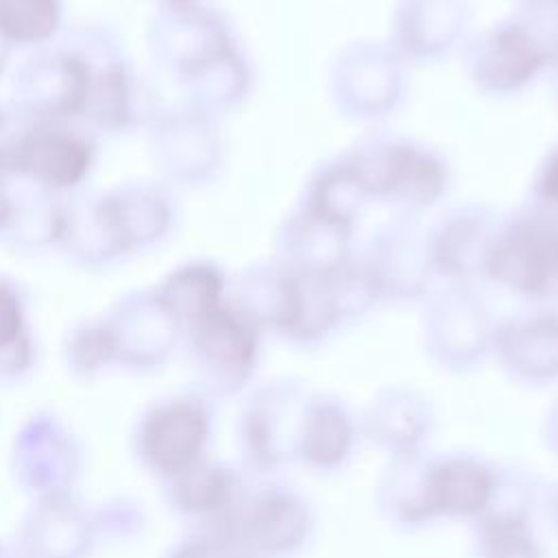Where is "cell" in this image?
Masks as SVG:
<instances>
[{
	"mask_svg": "<svg viewBox=\"0 0 558 558\" xmlns=\"http://www.w3.org/2000/svg\"><path fill=\"white\" fill-rule=\"evenodd\" d=\"M556 410H558V408H556ZM554 418H556V423H558V412H556V416H554ZM554 438H558V429H556V434H554Z\"/></svg>",
	"mask_w": 558,
	"mask_h": 558,
	"instance_id": "cell-31",
	"label": "cell"
},
{
	"mask_svg": "<svg viewBox=\"0 0 558 558\" xmlns=\"http://www.w3.org/2000/svg\"><path fill=\"white\" fill-rule=\"evenodd\" d=\"M556 512H558V499H556Z\"/></svg>",
	"mask_w": 558,
	"mask_h": 558,
	"instance_id": "cell-33",
	"label": "cell"
},
{
	"mask_svg": "<svg viewBox=\"0 0 558 558\" xmlns=\"http://www.w3.org/2000/svg\"><path fill=\"white\" fill-rule=\"evenodd\" d=\"M357 257L381 303H423L436 288L425 225L414 216L392 214L371 233Z\"/></svg>",
	"mask_w": 558,
	"mask_h": 558,
	"instance_id": "cell-8",
	"label": "cell"
},
{
	"mask_svg": "<svg viewBox=\"0 0 558 558\" xmlns=\"http://www.w3.org/2000/svg\"><path fill=\"white\" fill-rule=\"evenodd\" d=\"M469 0H397L390 15V46L408 63H440L471 37Z\"/></svg>",
	"mask_w": 558,
	"mask_h": 558,
	"instance_id": "cell-13",
	"label": "cell"
},
{
	"mask_svg": "<svg viewBox=\"0 0 558 558\" xmlns=\"http://www.w3.org/2000/svg\"><path fill=\"white\" fill-rule=\"evenodd\" d=\"M87 161V146L70 135L46 133L26 146V166L52 185H72L85 172Z\"/></svg>",
	"mask_w": 558,
	"mask_h": 558,
	"instance_id": "cell-22",
	"label": "cell"
},
{
	"mask_svg": "<svg viewBox=\"0 0 558 558\" xmlns=\"http://www.w3.org/2000/svg\"><path fill=\"white\" fill-rule=\"evenodd\" d=\"M305 211L355 229L371 205L347 153L320 161L305 179L296 203Z\"/></svg>",
	"mask_w": 558,
	"mask_h": 558,
	"instance_id": "cell-19",
	"label": "cell"
},
{
	"mask_svg": "<svg viewBox=\"0 0 558 558\" xmlns=\"http://www.w3.org/2000/svg\"><path fill=\"white\" fill-rule=\"evenodd\" d=\"M471 85L490 98H512L558 74V13L514 9L471 33L462 48Z\"/></svg>",
	"mask_w": 558,
	"mask_h": 558,
	"instance_id": "cell-2",
	"label": "cell"
},
{
	"mask_svg": "<svg viewBox=\"0 0 558 558\" xmlns=\"http://www.w3.org/2000/svg\"><path fill=\"white\" fill-rule=\"evenodd\" d=\"M410 92V63L388 39H353L327 65V96L344 120L379 124L399 113Z\"/></svg>",
	"mask_w": 558,
	"mask_h": 558,
	"instance_id": "cell-5",
	"label": "cell"
},
{
	"mask_svg": "<svg viewBox=\"0 0 558 558\" xmlns=\"http://www.w3.org/2000/svg\"><path fill=\"white\" fill-rule=\"evenodd\" d=\"M484 283L530 305H558V214L527 201L499 214Z\"/></svg>",
	"mask_w": 558,
	"mask_h": 558,
	"instance_id": "cell-4",
	"label": "cell"
},
{
	"mask_svg": "<svg viewBox=\"0 0 558 558\" xmlns=\"http://www.w3.org/2000/svg\"><path fill=\"white\" fill-rule=\"evenodd\" d=\"M353 421L338 401L310 399L303 412L296 456L314 469L340 466L353 447Z\"/></svg>",
	"mask_w": 558,
	"mask_h": 558,
	"instance_id": "cell-21",
	"label": "cell"
},
{
	"mask_svg": "<svg viewBox=\"0 0 558 558\" xmlns=\"http://www.w3.org/2000/svg\"><path fill=\"white\" fill-rule=\"evenodd\" d=\"M166 482L170 506L185 517L209 523V527L218 525L244 493L238 473L205 460Z\"/></svg>",
	"mask_w": 558,
	"mask_h": 558,
	"instance_id": "cell-20",
	"label": "cell"
},
{
	"mask_svg": "<svg viewBox=\"0 0 558 558\" xmlns=\"http://www.w3.org/2000/svg\"><path fill=\"white\" fill-rule=\"evenodd\" d=\"M238 301L264 329L299 347L320 344L381 303L357 251L331 272L292 270L277 259L259 264L246 272Z\"/></svg>",
	"mask_w": 558,
	"mask_h": 558,
	"instance_id": "cell-1",
	"label": "cell"
},
{
	"mask_svg": "<svg viewBox=\"0 0 558 558\" xmlns=\"http://www.w3.org/2000/svg\"><path fill=\"white\" fill-rule=\"evenodd\" d=\"M312 530L310 506L292 490H246L231 512L209 532L220 534L257 558L290 554L305 543Z\"/></svg>",
	"mask_w": 558,
	"mask_h": 558,
	"instance_id": "cell-10",
	"label": "cell"
},
{
	"mask_svg": "<svg viewBox=\"0 0 558 558\" xmlns=\"http://www.w3.org/2000/svg\"><path fill=\"white\" fill-rule=\"evenodd\" d=\"M78 466V442L57 416L35 414L15 434L13 473L37 499L72 495Z\"/></svg>",
	"mask_w": 558,
	"mask_h": 558,
	"instance_id": "cell-14",
	"label": "cell"
},
{
	"mask_svg": "<svg viewBox=\"0 0 558 558\" xmlns=\"http://www.w3.org/2000/svg\"><path fill=\"white\" fill-rule=\"evenodd\" d=\"M497 222L499 214L493 205L466 201L445 209L425 227L436 283L480 288Z\"/></svg>",
	"mask_w": 558,
	"mask_h": 558,
	"instance_id": "cell-12",
	"label": "cell"
},
{
	"mask_svg": "<svg viewBox=\"0 0 558 558\" xmlns=\"http://www.w3.org/2000/svg\"><path fill=\"white\" fill-rule=\"evenodd\" d=\"M423 344L427 355L445 368H473L493 344L495 323L480 288L436 283L423 301Z\"/></svg>",
	"mask_w": 558,
	"mask_h": 558,
	"instance_id": "cell-7",
	"label": "cell"
},
{
	"mask_svg": "<svg viewBox=\"0 0 558 558\" xmlns=\"http://www.w3.org/2000/svg\"><path fill=\"white\" fill-rule=\"evenodd\" d=\"M512 2H514V9L558 13V0H512Z\"/></svg>",
	"mask_w": 558,
	"mask_h": 558,
	"instance_id": "cell-29",
	"label": "cell"
},
{
	"mask_svg": "<svg viewBox=\"0 0 558 558\" xmlns=\"http://www.w3.org/2000/svg\"><path fill=\"white\" fill-rule=\"evenodd\" d=\"M168 558H257V556L248 554L246 549H242L240 545H235L233 541L220 534L207 532L203 536H194L179 543Z\"/></svg>",
	"mask_w": 558,
	"mask_h": 558,
	"instance_id": "cell-28",
	"label": "cell"
},
{
	"mask_svg": "<svg viewBox=\"0 0 558 558\" xmlns=\"http://www.w3.org/2000/svg\"><path fill=\"white\" fill-rule=\"evenodd\" d=\"M96 538L94 514L72 495H61L35 501L15 547L24 558H87Z\"/></svg>",
	"mask_w": 558,
	"mask_h": 558,
	"instance_id": "cell-17",
	"label": "cell"
},
{
	"mask_svg": "<svg viewBox=\"0 0 558 558\" xmlns=\"http://www.w3.org/2000/svg\"><path fill=\"white\" fill-rule=\"evenodd\" d=\"M211 414L203 399L181 395L155 403L140 421L137 453L144 466L170 480L205 460Z\"/></svg>",
	"mask_w": 558,
	"mask_h": 558,
	"instance_id": "cell-11",
	"label": "cell"
},
{
	"mask_svg": "<svg viewBox=\"0 0 558 558\" xmlns=\"http://www.w3.org/2000/svg\"><path fill=\"white\" fill-rule=\"evenodd\" d=\"M368 196V203L392 214L421 218L440 205L451 190V166L445 155L408 135L371 133L344 150Z\"/></svg>",
	"mask_w": 558,
	"mask_h": 558,
	"instance_id": "cell-3",
	"label": "cell"
},
{
	"mask_svg": "<svg viewBox=\"0 0 558 558\" xmlns=\"http://www.w3.org/2000/svg\"><path fill=\"white\" fill-rule=\"evenodd\" d=\"M307 401L305 392L292 381L268 384L248 401L242 416V438L257 466L272 469L286 456H296Z\"/></svg>",
	"mask_w": 558,
	"mask_h": 558,
	"instance_id": "cell-16",
	"label": "cell"
},
{
	"mask_svg": "<svg viewBox=\"0 0 558 558\" xmlns=\"http://www.w3.org/2000/svg\"><path fill=\"white\" fill-rule=\"evenodd\" d=\"M22 310L17 296L0 286V371L17 373L26 366V351L20 347L22 340Z\"/></svg>",
	"mask_w": 558,
	"mask_h": 558,
	"instance_id": "cell-26",
	"label": "cell"
},
{
	"mask_svg": "<svg viewBox=\"0 0 558 558\" xmlns=\"http://www.w3.org/2000/svg\"><path fill=\"white\" fill-rule=\"evenodd\" d=\"M0 558H24V556H22V551L15 545L0 543Z\"/></svg>",
	"mask_w": 558,
	"mask_h": 558,
	"instance_id": "cell-30",
	"label": "cell"
},
{
	"mask_svg": "<svg viewBox=\"0 0 558 558\" xmlns=\"http://www.w3.org/2000/svg\"><path fill=\"white\" fill-rule=\"evenodd\" d=\"M54 0H0V28L20 41L48 37L57 26Z\"/></svg>",
	"mask_w": 558,
	"mask_h": 558,
	"instance_id": "cell-25",
	"label": "cell"
},
{
	"mask_svg": "<svg viewBox=\"0 0 558 558\" xmlns=\"http://www.w3.org/2000/svg\"><path fill=\"white\" fill-rule=\"evenodd\" d=\"M264 327L238 299H225L194 323L190 340L207 384L220 392L240 390L257 368Z\"/></svg>",
	"mask_w": 558,
	"mask_h": 558,
	"instance_id": "cell-9",
	"label": "cell"
},
{
	"mask_svg": "<svg viewBox=\"0 0 558 558\" xmlns=\"http://www.w3.org/2000/svg\"><path fill=\"white\" fill-rule=\"evenodd\" d=\"M480 551L484 558H541L538 545L519 510H488L482 517Z\"/></svg>",
	"mask_w": 558,
	"mask_h": 558,
	"instance_id": "cell-24",
	"label": "cell"
},
{
	"mask_svg": "<svg viewBox=\"0 0 558 558\" xmlns=\"http://www.w3.org/2000/svg\"><path fill=\"white\" fill-rule=\"evenodd\" d=\"M525 201L558 214V140L536 161Z\"/></svg>",
	"mask_w": 558,
	"mask_h": 558,
	"instance_id": "cell-27",
	"label": "cell"
},
{
	"mask_svg": "<svg viewBox=\"0 0 558 558\" xmlns=\"http://www.w3.org/2000/svg\"><path fill=\"white\" fill-rule=\"evenodd\" d=\"M410 490H392V514L403 523L434 517H484L497 495L495 473L471 456L427 462L421 471L401 469L392 480Z\"/></svg>",
	"mask_w": 558,
	"mask_h": 558,
	"instance_id": "cell-6",
	"label": "cell"
},
{
	"mask_svg": "<svg viewBox=\"0 0 558 558\" xmlns=\"http://www.w3.org/2000/svg\"><path fill=\"white\" fill-rule=\"evenodd\" d=\"M554 78H556V100H558V74Z\"/></svg>",
	"mask_w": 558,
	"mask_h": 558,
	"instance_id": "cell-32",
	"label": "cell"
},
{
	"mask_svg": "<svg viewBox=\"0 0 558 558\" xmlns=\"http://www.w3.org/2000/svg\"><path fill=\"white\" fill-rule=\"evenodd\" d=\"M490 351L501 368L521 381H556L558 305H530V310L495 323Z\"/></svg>",
	"mask_w": 558,
	"mask_h": 558,
	"instance_id": "cell-15",
	"label": "cell"
},
{
	"mask_svg": "<svg viewBox=\"0 0 558 558\" xmlns=\"http://www.w3.org/2000/svg\"><path fill=\"white\" fill-rule=\"evenodd\" d=\"M225 301V275L209 264L183 268L170 283L166 307L177 320L194 323Z\"/></svg>",
	"mask_w": 558,
	"mask_h": 558,
	"instance_id": "cell-23",
	"label": "cell"
},
{
	"mask_svg": "<svg viewBox=\"0 0 558 558\" xmlns=\"http://www.w3.org/2000/svg\"><path fill=\"white\" fill-rule=\"evenodd\" d=\"M353 233L355 229L314 216L296 205L277 227L272 259L292 270L331 272L353 257Z\"/></svg>",
	"mask_w": 558,
	"mask_h": 558,
	"instance_id": "cell-18",
	"label": "cell"
}]
</instances>
